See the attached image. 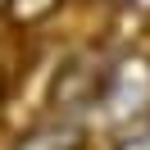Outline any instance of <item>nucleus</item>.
I'll return each mask as SVG.
<instances>
[{
	"label": "nucleus",
	"instance_id": "obj_1",
	"mask_svg": "<svg viewBox=\"0 0 150 150\" xmlns=\"http://www.w3.org/2000/svg\"><path fill=\"white\" fill-rule=\"evenodd\" d=\"M73 146H82V132H41L23 150H73Z\"/></svg>",
	"mask_w": 150,
	"mask_h": 150
},
{
	"label": "nucleus",
	"instance_id": "obj_2",
	"mask_svg": "<svg viewBox=\"0 0 150 150\" xmlns=\"http://www.w3.org/2000/svg\"><path fill=\"white\" fill-rule=\"evenodd\" d=\"M9 9L18 14L23 23H32V18H41V14L55 9V0H9Z\"/></svg>",
	"mask_w": 150,
	"mask_h": 150
},
{
	"label": "nucleus",
	"instance_id": "obj_3",
	"mask_svg": "<svg viewBox=\"0 0 150 150\" xmlns=\"http://www.w3.org/2000/svg\"><path fill=\"white\" fill-rule=\"evenodd\" d=\"M0 5H9V0H0Z\"/></svg>",
	"mask_w": 150,
	"mask_h": 150
}]
</instances>
